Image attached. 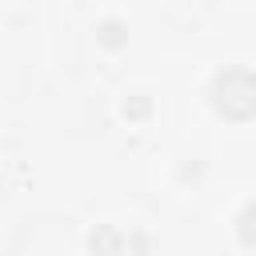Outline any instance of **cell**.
Instances as JSON below:
<instances>
[{
  "mask_svg": "<svg viewBox=\"0 0 256 256\" xmlns=\"http://www.w3.org/2000/svg\"><path fill=\"white\" fill-rule=\"evenodd\" d=\"M208 96H212V108L220 116H228V120H252L256 116V72H248V68H224V72H216Z\"/></svg>",
  "mask_w": 256,
  "mask_h": 256,
  "instance_id": "1",
  "label": "cell"
},
{
  "mask_svg": "<svg viewBox=\"0 0 256 256\" xmlns=\"http://www.w3.org/2000/svg\"><path fill=\"white\" fill-rule=\"evenodd\" d=\"M236 228H240V240H244L248 248H256V204H248V208L240 212Z\"/></svg>",
  "mask_w": 256,
  "mask_h": 256,
  "instance_id": "2",
  "label": "cell"
}]
</instances>
